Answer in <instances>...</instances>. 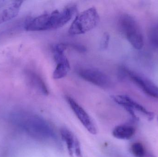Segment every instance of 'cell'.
<instances>
[{
  "instance_id": "6da1fadb",
  "label": "cell",
  "mask_w": 158,
  "mask_h": 157,
  "mask_svg": "<svg viewBox=\"0 0 158 157\" xmlns=\"http://www.w3.org/2000/svg\"><path fill=\"white\" fill-rule=\"evenodd\" d=\"M13 122L35 139L46 140L54 136L51 126L44 120L34 114L17 113L12 116Z\"/></svg>"
},
{
  "instance_id": "4fadbf2b",
  "label": "cell",
  "mask_w": 158,
  "mask_h": 157,
  "mask_svg": "<svg viewBox=\"0 0 158 157\" xmlns=\"http://www.w3.org/2000/svg\"><path fill=\"white\" fill-rule=\"evenodd\" d=\"M135 129L132 126L126 125H118L112 131V135L118 139L129 140L135 133Z\"/></svg>"
},
{
  "instance_id": "e0dca14e",
  "label": "cell",
  "mask_w": 158,
  "mask_h": 157,
  "mask_svg": "<svg viewBox=\"0 0 158 157\" xmlns=\"http://www.w3.org/2000/svg\"></svg>"
},
{
  "instance_id": "30bf717a",
  "label": "cell",
  "mask_w": 158,
  "mask_h": 157,
  "mask_svg": "<svg viewBox=\"0 0 158 157\" xmlns=\"http://www.w3.org/2000/svg\"><path fill=\"white\" fill-rule=\"evenodd\" d=\"M127 74L146 94L153 97L158 98V87L154 83L143 77L134 74L126 69H123Z\"/></svg>"
},
{
  "instance_id": "5bb4252c",
  "label": "cell",
  "mask_w": 158,
  "mask_h": 157,
  "mask_svg": "<svg viewBox=\"0 0 158 157\" xmlns=\"http://www.w3.org/2000/svg\"><path fill=\"white\" fill-rule=\"evenodd\" d=\"M148 38L152 46L158 48V24L151 27L149 31Z\"/></svg>"
},
{
  "instance_id": "9c48e42d",
  "label": "cell",
  "mask_w": 158,
  "mask_h": 157,
  "mask_svg": "<svg viewBox=\"0 0 158 157\" xmlns=\"http://www.w3.org/2000/svg\"><path fill=\"white\" fill-rule=\"evenodd\" d=\"M61 137L66 145L69 154L71 157L76 155L82 157L81 145L78 139L68 129L64 127L60 130Z\"/></svg>"
},
{
  "instance_id": "8fae6325",
  "label": "cell",
  "mask_w": 158,
  "mask_h": 157,
  "mask_svg": "<svg viewBox=\"0 0 158 157\" xmlns=\"http://www.w3.org/2000/svg\"><path fill=\"white\" fill-rule=\"evenodd\" d=\"M23 2L22 1H13L4 9L0 13V25L16 17L18 15Z\"/></svg>"
},
{
  "instance_id": "ba28073f",
  "label": "cell",
  "mask_w": 158,
  "mask_h": 157,
  "mask_svg": "<svg viewBox=\"0 0 158 157\" xmlns=\"http://www.w3.org/2000/svg\"><path fill=\"white\" fill-rule=\"evenodd\" d=\"M66 100L77 118L84 127L93 135L97 134L96 127L86 112L71 97H66Z\"/></svg>"
},
{
  "instance_id": "3957f363",
  "label": "cell",
  "mask_w": 158,
  "mask_h": 157,
  "mask_svg": "<svg viewBox=\"0 0 158 157\" xmlns=\"http://www.w3.org/2000/svg\"><path fill=\"white\" fill-rule=\"evenodd\" d=\"M118 26L121 32L125 35L131 45L136 49L143 47L144 40L139 25L130 15H122L118 21Z\"/></svg>"
},
{
  "instance_id": "7a4b0ae2",
  "label": "cell",
  "mask_w": 158,
  "mask_h": 157,
  "mask_svg": "<svg viewBox=\"0 0 158 157\" xmlns=\"http://www.w3.org/2000/svg\"><path fill=\"white\" fill-rule=\"evenodd\" d=\"M77 12L76 6H70L62 10H56L39 16V25L41 31L57 29L67 24Z\"/></svg>"
},
{
  "instance_id": "2e32d148",
  "label": "cell",
  "mask_w": 158,
  "mask_h": 157,
  "mask_svg": "<svg viewBox=\"0 0 158 157\" xmlns=\"http://www.w3.org/2000/svg\"><path fill=\"white\" fill-rule=\"evenodd\" d=\"M110 38V37L108 33L106 32L103 34L100 44V48L101 49L105 50L108 48Z\"/></svg>"
},
{
  "instance_id": "8992f818",
  "label": "cell",
  "mask_w": 158,
  "mask_h": 157,
  "mask_svg": "<svg viewBox=\"0 0 158 157\" xmlns=\"http://www.w3.org/2000/svg\"><path fill=\"white\" fill-rule=\"evenodd\" d=\"M77 73L84 80L102 88H109L111 85L109 77L100 70L94 68H81Z\"/></svg>"
},
{
  "instance_id": "52a82bcc",
  "label": "cell",
  "mask_w": 158,
  "mask_h": 157,
  "mask_svg": "<svg viewBox=\"0 0 158 157\" xmlns=\"http://www.w3.org/2000/svg\"><path fill=\"white\" fill-rule=\"evenodd\" d=\"M112 99L117 104L122 106L135 119L137 120L135 111L141 112L145 115L149 120H152L154 118L153 112L148 111L145 108L139 103L134 101L130 97L124 95H116L112 96Z\"/></svg>"
},
{
  "instance_id": "9a60e30c",
  "label": "cell",
  "mask_w": 158,
  "mask_h": 157,
  "mask_svg": "<svg viewBox=\"0 0 158 157\" xmlns=\"http://www.w3.org/2000/svg\"><path fill=\"white\" fill-rule=\"evenodd\" d=\"M131 151L135 157H144L145 150L143 145L140 143H135L131 147Z\"/></svg>"
},
{
  "instance_id": "277c9868",
  "label": "cell",
  "mask_w": 158,
  "mask_h": 157,
  "mask_svg": "<svg viewBox=\"0 0 158 157\" xmlns=\"http://www.w3.org/2000/svg\"><path fill=\"white\" fill-rule=\"evenodd\" d=\"M99 22L96 9L91 7L80 13L72 22L69 34L72 36L84 34L94 28Z\"/></svg>"
},
{
  "instance_id": "5b68a950",
  "label": "cell",
  "mask_w": 158,
  "mask_h": 157,
  "mask_svg": "<svg viewBox=\"0 0 158 157\" xmlns=\"http://www.w3.org/2000/svg\"><path fill=\"white\" fill-rule=\"evenodd\" d=\"M67 48V45L65 43L57 44L53 47L54 58L56 65L53 74L54 79L64 78L70 70L69 61L65 53Z\"/></svg>"
},
{
  "instance_id": "7c38bea8",
  "label": "cell",
  "mask_w": 158,
  "mask_h": 157,
  "mask_svg": "<svg viewBox=\"0 0 158 157\" xmlns=\"http://www.w3.org/2000/svg\"><path fill=\"white\" fill-rule=\"evenodd\" d=\"M28 79L30 85L36 91L42 95L47 96L49 91L43 79L35 73L29 72L28 73Z\"/></svg>"
}]
</instances>
